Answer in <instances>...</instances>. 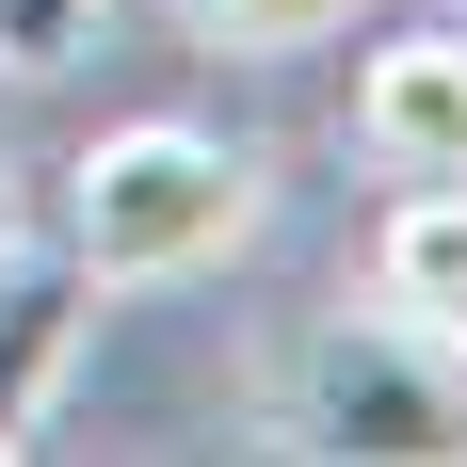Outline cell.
Here are the masks:
<instances>
[{
    "instance_id": "obj_7",
    "label": "cell",
    "mask_w": 467,
    "mask_h": 467,
    "mask_svg": "<svg viewBox=\"0 0 467 467\" xmlns=\"http://www.w3.org/2000/svg\"><path fill=\"white\" fill-rule=\"evenodd\" d=\"M97 33V0H0V65L33 81V65H65V48Z\"/></svg>"
},
{
    "instance_id": "obj_6",
    "label": "cell",
    "mask_w": 467,
    "mask_h": 467,
    "mask_svg": "<svg viewBox=\"0 0 467 467\" xmlns=\"http://www.w3.org/2000/svg\"><path fill=\"white\" fill-rule=\"evenodd\" d=\"M178 16H193L210 48H306V33H338L355 0H178Z\"/></svg>"
},
{
    "instance_id": "obj_1",
    "label": "cell",
    "mask_w": 467,
    "mask_h": 467,
    "mask_svg": "<svg viewBox=\"0 0 467 467\" xmlns=\"http://www.w3.org/2000/svg\"><path fill=\"white\" fill-rule=\"evenodd\" d=\"M242 226H258V161L226 130H193V113H130V130H97L65 161V258H81V290H178Z\"/></svg>"
},
{
    "instance_id": "obj_4",
    "label": "cell",
    "mask_w": 467,
    "mask_h": 467,
    "mask_svg": "<svg viewBox=\"0 0 467 467\" xmlns=\"http://www.w3.org/2000/svg\"><path fill=\"white\" fill-rule=\"evenodd\" d=\"M371 306L467 338V178H403V210L371 226Z\"/></svg>"
},
{
    "instance_id": "obj_2",
    "label": "cell",
    "mask_w": 467,
    "mask_h": 467,
    "mask_svg": "<svg viewBox=\"0 0 467 467\" xmlns=\"http://www.w3.org/2000/svg\"><path fill=\"white\" fill-rule=\"evenodd\" d=\"M290 435L306 451H371V467H467V338L403 323V306L323 323L306 371H290Z\"/></svg>"
},
{
    "instance_id": "obj_5",
    "label": "cell",
    "mask_w": 467,
    "mask_h": 467,
    "mask_svg": "<svg viewBox=\"0 0 467 467\" xmlns=\"http://www.w3.org/2000/svg\"><path fill=\"white\" fill-rule=\"evenodd\" d=\"M65 338H81V258H16V242H0V451L33 435Z\"/></svg>"
},
{
    "instance_id": "obj_3",
    "label": "cell",
    "mask_w": 467,
    "mask_h": 467,
    "mask_svg": "<svg viewBox=\"0 0 467 467\" xmlns=\"http://www.w3.org/2000/svg\"><path fill=\"white\" fill-rule=\"evenodd\" d=\"M355 145L387 178H467V33H387L355 65Z\"/></svg>"
}]
</instances>
